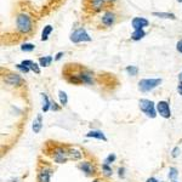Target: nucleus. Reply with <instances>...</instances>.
<instances>
[{
    "mask_svg": "<svg viewBox=\"0 0 182 182\" xmlns=\"http://www.w3.org/2000/svg\"><path fill=\"white\" fill-rule=\"evenodd\" d=\"M114 160H115V155H114V154H109V155L106 158L104 164H108V165H109V164H111L112 162H114Z\"/></svg>",
    "mask_w": 182,
    "mask_h": 182,
    "instance_id": "nucleus-27",
    "label": "nucleus"
},
{
    "mask_svg": "<svg viewBox=\"0 0 182 182\" xmlns=\"http://www.w3.org/2000/svg\"><path fill=\"white\" fill-rule=\"evenodd\" d=\"M51 62H52V57L51 56H45V57H40V58H39V63H40L42 67L49 66Z\"/></svg>",
    "mask_w": 182,
    "mask_h": 182,
    "instance_id": "nucleus-18",
    "label": "nucleus"
},
{
    "mask_svg": "<svg viewBox=\"0 0 182 182\" xmlns=\"http://www.w3.org/2000/svg\"><path fill=\"white\" fill-rule=\"evenodd\" d=\"M70 42H90L91 37L87 34V32L84 28H79L77 30H74L69 37Z\"/></svg>",
    "mask_w": 182,
    "mask_h": 182,
    "instance_id": "nucleus-3",
    "label": "nucleus"
},
{
    "mask_svg": "<svg viewBox=\"0 0 182 182\" xmlns=\"http://www.w3.org/2000/svg\"><path fill=\"white\" fill-rule=\"evenodd\" d=\"M157 111H158V113H159L163 118H165V119L170 118V115H171L170 106H169V103L166 101H160V102H158V104H157Z\"/></svg>",
    "mask_w": 182,
    "mask_h": 182,
    "instance_id": "nucleus-5",
    "label": "nucleus"
},
{
    "mask_svg": "<svg viewBox=\"0 0 182 182\" xmlns=\"http://www.w3.org/2000/svg\"><path fill=\"white\" fill-rule=\"evenodd\" d=\"M50 176H51V171L49 169H44L38 175V182H50Z\"/></svg>",
    "mask_w": 182,
    "mask_h": 182,
    "instance_id": "nucleus-10",
    "label": "nucleus"
},
{
    "mask_svg": "<svg viewBox=\"0 0 182 182\" xmlns=\"http://www.w3.org/2000/svg\"><path fill=\"white\" fill-rule=\"evenodd\" d=\"M179 79H180V82H182V72L179 74Z\"/></svg>",
    "mask_w": 182,
    "mask_h": 182,
    "instance_id": "nucleus-34",
    "label": "nucleus"
},
{
    "mask_svg": "<svg viewBox=\"0 0 182 182\" xmlns=\"http://www.w3.org/2000/svg\"><path fill=\"white\" fill-rule=\"evenodd\" d=\"M92 182H101L100 180H95V181H92Z\"/></svg>",
    "mask_w": 182,
    "mask_h": 182,
    "instance_id": "nucleus-36",
    "label": "nucleus"
},
{
    "mask_svg": "<svg viewBox=\"0 0 182 182\" xmlns=\"http://www.w3.org/2000/svg\"><path fill=\"white\" fill-rule=\"evenodd\" d=\"M52 29L54 27L52 26H50V24H47V26H45L44 29H42V42H45V40H47L49 39V35L52 33Z\"/></svg>",
    "mask_w": 182,
    "mask_h": 182,
    "instance_id": "nucleus-14",
    "label": "nucleus"
},
{
    "mask_svg": "<svg viewBox=\"0 0 182 182\" xmlns=\"http://www.w3.org/2000/svg\"><path fill=\"white\" fill-rule=\"evenodd\" d=\"M35 49V45L34 44H30V42H26L21 46V50L24 51V52H29V51H33Z\"/></svg>",
    "mask_w": 182,
    "mask_h": 182,
    "instance_id": "nucleus-21",
    "label": "nucleus"
},
{
    "mask_svg": "<svg viewBox=\"0 0 182 182\" xmlns=\"http://www.w3.org/2000/svg\"><path fill=\"white\" fill-rule=\"evenodd\" d=\"M101 22L106 27H112L113 24L115 23V15L113 14L112 11H106L102 16V18H101Z\"/></svg>",
    "mask_w": 182,
    "mask_h": 182,
    "instance_id": "nucleus-6",
    "label": "nucleus"
},
{
    "mask_svg": "<svg viewBox=\"0 0 182 182\" xmlns=\"http://www.w3.org/2000/svg\"><path fill=\"white\" fill-rule=\"evenodd\" d=\"M42 97L44 100V106H42V111L44 112H46V111H49L50 109V107H51V102L49 101V97H47V95L46 94H42Z\"/></svg>",
    "mask_w": 182,
    "mask_h": 182,
    "instance_id": "nucleus-17",
    "label": "nucleus"
},
{
    "mask_svg": "<svg viewBox=\"0 0 182 182\" xmlns=\"http://www.w3.org/2000/svg\"><path fill=\"white\" fill-rule=\"evenodd\" d=\"M123 172H124V169H119V175H120V176H123V175H124Z\"/></svg>",
    "mask_w": 182,
    "mask_h": 182,
    "instance_id": "nucleus-33",
    "label": "nucleus"
},
{
    "mask_svg": "<svg viewBox=\"0 0 182 182\" xmlns=\"http://www.w3.org/2000/svg\"><path fill=\"white\" fill-rule=\"evenodd\" d=\"M126 72H127L129 75L135 77V75H137V73H139V68L135 67V66H127V67H126Z\"/></svg>",
    "mask_w": 182,
    "mask_h": 182,
    "instance_id": "nucleus-22",
    "label": "nucleus"
},
{
    "mask_svg": "<svg viewBox=\"0 0 182 182\" xmlns=\"http://www.w3.org/2000/svg\"><path fill=\"white\" fill-rule=\"evenodd\" d=\"M176 49H177V51H179V52H181L182 54V39L177 42V44H176Z\"/></svg>",
    "mask_w": 182,
    "mask_h": 182,
    "instance_id": "nucleus-29",
    "label": "nucleus"
},
{
    "mask_svg": "<svg viewBox=\"0 0 182 182\" xmlns=\"http://www.w3.org/2000/svg\"><path fill=\"white\" fill-rule=\"evenodd\" d=\"M153 16L159 18H168V20H176V16L170 12H153Z\"/></svg>",
    "mask_w": 182,
    "mask_h": 182,
    "instance_id": "nucleus-16",
    "label": "nucleus"
},
{
    "mask_svg": "<svg viewBox=\"0 0 182 182\" xmlns=\"http://www.w3.org/2000/svg\"><path fill=\"white\" fill-rule=\"evenodd\" d=\"M102 169H103V171L106 172V175H107V176H109V175L112 174V169L109 168V165H108V164H103V165H102Z\"/></svg>",
    "mask_w": 182,
    "mask_h": 182,
    "instance_id": "nucleus-26",
    "label": "nucleus"
},
{
    "mask_svg": "<svg viewBox=\"0 0 182 182\" xmlns=\"http://www.w3.org/2000/svg\"><path fill=\"white\" fill-rule=\"evenodd\" d=\"M58 97H60V102H61V104H62V106L67 104V102H68V98H67V94H66L64 91L60 90V91H58Z\"/></svg>",
    "mask_w": 182,
    "mask_h": 182,
    "instance_id": "nucleus-20",
    "label": "nucleus"
},
{
    "mask_svg": "<svg viewBox=\"0 0 182 182\" xmlns=\"http://www.w3.org/2000/svg\"><path fill=\"white\" fill-rule=\"evenodd\" d=\"M177 175H179V172H177V169H176V168H171V169H170V172H169V177H170L171 180H176Z\"/></svg>",
    "mask_w": 182,
    "mask_h": 182,
    "instance_id": "nucleus-23",
    "label": "nucleus"
},
{
    "mask_svg": "<svg viewBox=\"0 0 182 182\" xmlns=\"http://www.w3.org/2000/svg\"><path fill=\"white\" fill-rule=\"evenodd\" d=\"M79 168L82 169L86 175H91V174H94V166H92V165H91V163H89V162H84V163H82V164L79 165Z\"/></svg>",
    "mask_w": 182,
    "mask_h": 182,
    "instance_id": "nucleus-13",
    "label": "nucleus"
},
{
    "mask_svg": "<svg viewBox=\"0 0 182 182\" xmlns=\"http://www.w3.org/2000/svg\"><path fill=\"white\" fill-rule=\"evenodd\" d=\"M42 114H38V117L33 122V131L35 134H38L42 130Z\"/></svg>",
    "mask_w": 182,
    "mask_h": 182,
    "instance_id": "nucleus-11",
    "label": "nucleus"
},
{
    "mask_svg": "<svg viewBox=\"0 0 182 182\" xmlns=\"http://www.w3.org/2000/svg\"><path fill=\"white\" fill-rule=\"evenodd\" d=\"M16 67L18 68V69L21 70V72H23V73H28L29 72V67H27V66H24V64H22V63H20V64H16Z\"/></svg>",
    "mask_w": 182,
    "mask_h": 182,
    "instance_id": "nucleus-25",
    "label": "nucleus"
},
{
    "mask_svg": "<svg viewBox=\"0 0 182 182\" xmlns=\"http://www.w3.org/2000/svg\"><path fill=\"white\" fill-rule=\"evenodd\" d=\"M68 155H69L70 159H73V160H77V159H80L82 158V153L79 151H77V149H69Z\"/></svg>",
    "mask_w": 182,
    "mask_h": 182,
    "instance_id": "nucleus-19",
    "label": "nucleus"
},
{
    "mask_svg": "<svg viewBox=\"0 0 182 182\" xmlns=\"http://www.w3.org/2000/svg\"><path fill=\"white\" fill-rule=\"evenodd\" d=\"M148 24H149V22H148L146 18H143V17H135V18H132V21H131V26H132L134 30L143 29L144 27H147Z\"/></svg>",
    "mask_w": 182,
    "mask_h": 182,
    "instance_id": "nucleus-7",
    "label": "nucleus"
},
{
    "mask_svg": "<svg viewBox=\"0 0 182 182\" xmlns=\"http://www.w3.org/2000/svg\"><path fill=\"white\" fill-rule=\"evenodd\" d=\"M177 1H179V2H182V0H177Z\"/></svg>",
    "mask_w": 182,
    "mask_h": 182,
    "instance_id": "nucleus-37",
    "label": "nucleus"
},
{
    "mask_svg": "<svg viewBox=\"0 0 182 182\" xmlns=\"http://www.w3.org/2000/svg\"><path fill=\"white\" fill-rule=\"evenodd\" d=\"M62 56H63V52H58V54L56 55V57H55V60H56V61H58V60H60V58H61Z\"/></svg>",
    "mask_w": 182,
    "mask_h": 182,
    "instance_id": "nucleus-31",
    "label": "nucleus"
},
{
    "mask_svg": "<svg viewBox=\"0 0 182 182\" xmlns=\"http://www.w3.org/2000/svg\"><path fill=\"white\" fill-rule=\"evenodd\" d=\"M106 1H107V2H109V4H111V2H114V1H115V0H106Z\"/></svg>",
    "mask_w": 182,
    "mask_h": 182,
    "instance_id": "nucleus-35",
    "label": "nucleus"
},
{
    "mask_svg": "<svg viewBox=\"0 0 182 182\" xmlns=\"http://www.w3.org/2000/svg\"><path fill=\"white\" fill-rule=\"evenodd\" d=\"M29 68L33 70L34 73H37V74H40V68H39V66H38L35 62H33V63L30 64V67H29Z\"/></svg>",
    "mask_w": 182,
    "mask_h": 182,
    "instance_id": "nucleus-24",
    "label": "nucleus"
},
{
    "mask_svg": "<svg viewBox=\"0 0 182 182\" xmlns=\"http://www.w3.org/2000/svg\"><path fill=\"white\" fill-rule=\"evenodd\" d=\"M140 108L141 111L144 113L149 118H155V107L154 103L149 100H141L140 101Z\"/></svg>",
    "mask_w": 182,
    "mask_h": 182,
    "instance_id": "nucleus-4",
    "label": "nucleus"
},
{
    "mask_svg": "<svg viewBox=\"0 0 182 182\" xmlns=\"http://www.w3.org/2000/svg\"><path fill=\"white\" fill-rule=\"evenodd\" d=\"M179 152H180V148H179V147H175V148H174V151H172V157H174V158H176V157L179 155Z\"/></svg>",
    "mask_w": 182,
    "mask_h": 182,
    "instance_id": "nucleus-28",
    "label": "nucleus"
},
{
    "mask_svg": "<svg viewBox=\"0 0 182 182\" xmlns=\"http://www.w3.org/2000/svg\"><path fill=\"white\" fill-rule=\"evenodd\" d=\"M177 91H179V94L182 96V82H180V84L177 86Z\"/></svg>",
    "mask_w": 182,
    "mask_h": 182,
    "instance_id": "nucleus-30",
    "label": "nucleus"
},
{
    "mask_svg": "<svg viewBox=\"0 0 182 182\" xmlns=\"http://www.w3.org/2000/svg\"><path fill=\"white\" fill-rule=\"evenodd\" d=\"M16 24H17V29L23 33V34H28L32 32V20L27 14H20L16 18Z\"/></svg>",
    "mask_w": 182,
    "mask_h": 182,
    "instance_id": "nucleus-1",
    "label": "nucleus"
},
{
    "mask_svg": "<svg viewBox=\"0 0 182 182\" xmlns=\"http://www.w3.org/2000/svg\"><path fill=\"white\" fill-rule=\"evenodd\" d=\"M146 35V32L143 30V29H139V30H134L132 32V34H131V39L132 40H141L143 37Z\"/></svg>",
    "mask_w": 182,
    "mask_h": 182,
    "instance_id": "nucleus-15",
    "label": "nucleus"
},
{
    "mask_svg": "<svg viewBox=\"0 0 182 182\" xmlns=\"http://www.w3.org/2000/svg\"><path fill=\"white\" fill-rule=\"evenodd\" d=\"M162 84V79H142L139 83V89L142 92H148Z\"/></svg>",
    "mask_w": 182,
    "mask_h": 182,
    "instance_id": "nucleus-2",
    "label": "nucleus"
},
{
    "mask_svg": "<svg viewBox=\"0 0 182 182\" xmlns=\"http://www.w3.org/2000/svg\"><path fill=\"white\" fill-rule=\"evenodd\" d=\"M147 182H158V181H157L154 177H151V179H148V180H147Z\"/></svg>",
    "mask_w": 182,
    "mask_h": 182,
    "instance_id": "nucleus-32",
    "label": "nucleus"
},
{
    "mask_svg": "<svg viewBox=\"0 0 182 182\" xmlns=\"http://www.w3.org/2000/svg\"><path fill=\"white\" fill-rule=\"evenodd\" d=\"M87 137H94V139H98V140H102V141H107L106 136L103 135L102 131H98V130H92L90 131L89 134H86Z\"/></svg>",
    "mask_w": 182,
    "mask_h": 182,
    "instance_id": "nucleus-12",
    "label": "nucleus"
},
{
    "mask_svg": "<svg viewBox=\"0 0 182 182\" xmlns=\"http://www.w3.org/2000/svg\"><path fill=\"white\" fill-rule=\"evenodd\" d=\"M104 2H107L106 0H90V9L94 12H97L100 10H102Z\"/></svg>",
    "mask_w": 182,
    "mask_h": 182,
    "instance_id": "nucleus-9",
    "label": "nucleus"
},
{
    "mask_svg": "<svg viewBox=\"0 0 182 182\" xmlns=\"http://www.w3.org/2000/svg\"><path fill=\"white\" fill-rule=\"evenodd\" d=\"M22 78L18 75V74H14V73H10L7 77H5V83L10 85H20L22 84Z\"/></svg>",
    "mask_w": 182,
    "mask_h": 182,
    "instance_id": "nucleus-8",
    "label": "nucleus"
}]
</instances>
